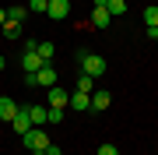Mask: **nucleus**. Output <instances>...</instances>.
Segmentation results:
<instances>
[{"instance_id":"nucleus-1","label":"nucleus","mask_w":158,"mask_h":155,"mask_svg":"<svg viewBox=\"0 0 158 155\" xmlns=\"http://www.w3.org/2000/svg\"><path fill=\"white\" fill-rule=\"evenodd\" d=\"M21 141H25V148H28V152H35V148H39V152H46V148H49V134H46L42 131V127H32V131H25L21 134Z\"/></svg>"},{"instance_id":"nucleus-2","label":"nucleus","mask_w":158,"mask_h":155,"mask_svg":"<svg viewBox=\"0 0 158 155\" xmlns=\"http://www.w3.org/2000/svg\"><path fill=\"white\" fill-rule=\"evenodd\" d=\"M81 71H85L88 78H102L106 74V57H98V53H81Z\"/></svg>"},{"instance_id":"nucleus-3","label":"nucleus","mask_w":158,"mask_h":155,"mask_svg":"<svg viewBox=\"0 0 158 155\" xmlns=\"http://www.w3.org/2000/svg\"><path fill=\"white\" fill-rule=\"evenodd\" d=\"M25 81H28V88H35V85H46V88H53V85H56V71H53L49 63H42V67H39V74H28Z\"/></svg>"},{"instance_id":"nucleus-4","label":"nucleus","mask_w":158,"mask_h":155,"mask_svg":"<svg viewBox=\"0 0 158 155\" xmlns=\"http://www.w3.org/2000/svg\"><path fill=\"white\" fill-rule=\"evenodd\" d=\"M46 14H49L53 21H63V18L70 14V0H49V7H46Z\"/></svg>"},{"instance_id":"nucleus-5","label":"nucleus","mask_w":158,"mask_h":155,"mask_svg":"<svg viewBox=\"0 0 158 155\" xmlns=\"http://www.w3.org/2000/svg\"><path fill=\"white\" fill-rule=\"evenodd\" d=\"M18 109H21V106H18L14 99H7V95H0V120H7V123H11L14 116H18Z\"/></svg>"},{"instance_id":"nucleus-6","label":"nucleus","mask_w":158,"mask_h":155,"mask_svg":"<svg viewBox=\"0 0 158 155\" xmlns=\"http://www.w3.org/2000/svg\"><path fill=\"white\" fill-rule=\"evenodd\" d=\"M11 127H14L18 134H25V131H32V116H28V106H21V109H18V116H14V120H11Z\"/></svg>"},{"instance_id":"nucleus-7","label":"nucleus","mask_w":158,"mask_h":155,"mask_svg":"<svg viewBox=\"0 0 158 155\" xmlns=\"http://www.w3.org/2000/svg\"><path fill=\"white\" fill-rule=\"evenodd\" d=\"M21 67H25V74H39L42 57H39V53H21Z\"/></svg>"},{"instance_id":"nucleus-8","label":"nucleus","mask_w":158,"mask_h":155,"mask_svg":"<svg viewBox=\"0 0 158 155\" xmlns=\"http://www.w3.org/2000/svg\"><path fill=\"white\" fill-rule=\"evenodd\" d=\"M67 102H70V92L60 88V85H53V88H49V106H60V109H63Z\"/></svg>"},{"instance_id":"nucleus-9","label":"nucleus","mask_w":158,"mask_h":155,"mask_svg":"<svg viewBox=\"0 0 158 155\" xmlns=\"http://www.w3.org/2000/svg\"><path fill=\"white\" fill-rule=\"evenodd\" d=\"M67 106H74V109H81V113H85V109H91V95H88V92H74Z\"/></svg>"},{"instance_id":"nucleus-10","label":"nucleus","mask_w":158,"mask_h":155,"mask_svg":"<svg viewBox=\"0 0 158 155\" xmlns=\"http://www.w3.org/2000/svg\"><path fill=\"white\" fill-rule=\"evenodd\" d=\"M109 21H113V14H109L106 7H95V11H91V25H95V28H106Z\"/></svg>"},{"instance_id":"nucleus-11","label":"nucleus","mask_w":158,"mask_h":155,"mask_svg":"<svg viewBox=\"0 0 158 155\" xmlns=\"http://www.w3.org/2000/svg\"><path fill=\"white\" fill-rule=\"evenodd\" d=\"M28 116H32V127H42L46 116H49V109L46 106H28Z\"/></svg>"},{"instance_id":"nucleus-12","label":"nucleus","mask_w":158,"mask_h":155,"mask_svg":"<svg viewBox=\"0 0 158 155\" xmlns=\"http://www.w3.org/2000/svg\"><path fill=\"white\" fill-rule=\"evenodd\" d=\"M109 102H113V95H109V92H91V109H106Z\"/></svg>"},{"instance_id":"nucleus-13","label":"nucleus","mask_w":158,"mask_h":155,"mask_svg":"<svg viewBox=\"0 0 158 155\" xmlns=\"http://www.w3.org/2000/svg\"><path fill=\"white\" fill-rule=\"evenodd\" d=\"M106 11L113 14V18H119V14H127V0H109V4H106Z\"/></svg>"},{"instance_id":"nucleus-14","label":"nucleus","mask_w":158,"mask_h":155,"mask_svg":"<svg viewBox=\"0 0 158 155\" xmlns=\"http://www.w3.org/2000/svg\"><path fill=\"white\" fill-rule=\"evenodd\" d=\"M35 53L42 57V63H49V60H53V53H56V46H53V42H39V50H35Z\"/></svg>"},{"instance_id":"nucleus-15","label":"nucleus","mask_w":158,"mask_h":155,"mask_svg":"<svg viewBox=\"0 0 158 155\" xmlns=\"http://www.w3.org/2000/svg\"><path fill=\"white\" fill-rule=\"evenodd\" d=\"M91 88H95V78L81 74V78H77V92H88V95H91Z\"/></svg>"},{"instance_id":"nucleus-16","label":"nucleus","mask_w":158,"mask_h":155,"mask_svg":"<svg viewBox=\"0 0 158 155\" xmlns=\"http://www.w3.org/2000/svg\"><path fill=\"white\" fill-rule=\"evenodd\" d=\"M144 25H148V28L158 25V7H144Z\"/></svg>"},{"instance_id":"nucleus-17","label":"nucleus","mask_w":158,"mask_h":155,"mask_svg":"<svg viewBox=\"0 0 158 155\" xmlns=\"http://www.w3.org/2000/svg\"><path fill=\"white\" fill-rule=\"evenodd\" d=\"M46 123H63V109H60V106H49V116H46Z\"/></svg>"},{"instance_id":"nucleus-18","label":"nucleus","mask_w":158,"mask_h":155,"mask_svg":"<svg viewBox=\"0 0 158 155\" xmlns=\"http://www.w3.org/2000/svg\"><path fill=\"white\" fill-rule=\"evenodd\" d=\"M25 14H28L25 7H7V21H21Z\"/></svg>"},{"instance_id":"nucleus-19","label":"nucleus","mask_w":158,"mask_h":155,"mask_svg":"<svg viewBox=\"0 0 158 155\" xmlns=\"http://www.w3.org/2000/svg\"><path fill=\"white\" fill-rule=\"evenodd\" d=\"M28 7L35 14H46V7H49V0H28Z\"/></svg>"},{"instance_id":"nucleus-20","label":"nucleus","mask_w":158,"mask_h":155,"mask_svg":"<svg viewBox=\"0 0 158 155\" xmlns=\"http://www.w3.org/2000/svg\"><path fill=\"white\" fill-rule=\"evenodd\" d=\"M4 35H7V39H18V35H21V28H18L14 21H7V25H4Z\"/></svg>"},{"instance_id":"nucleus-21","label":"nucleus","mask_w":158,"mask_h":155,"mask_svg":"<svg viewBox=\"0 0 158 155\" xmlns=\"http://www.w3.org/2000/svg\"><path fill=\"white\" fill-rule=\"evenodd\" d=\"M98 155H119V152H116V144H102V148H98Z\"/></svg>"},{"instance_id":"nucleus-22","label":"nucleus","mask_w":158,"mask_h":155,"mask_svg":"<svg viewBox=\"0 0 158 155\" xmlns=\"http://www.w3.org/2000/svg\"><path fill=\"white\" fill-rule=\"evenodd\" d=\"M46 155H63V152H60V144H49V148H46Z\"/></svg>"},{"instance_id":"nucleus-23","label":"nucleus","mask_w":158,"mask_h":155,"mask_svg":"<svg viewBox=\"0 0 158 155\" xmlns=\"http://www.w3.org/2000/svg\"><path fill=\"white\" fill-rule=\"evenodd\" d=\"M148 35H151V39L158 42V25H155V28H148Z\"/></svg>"},{"instance_id":"nucleus-24","label":"nucleus","mask_w":158,"mask_h":155,"mask_svg":"<svg viewBox=\"0 0 158 155\" xmlns=\"http://www.w3.org/2000/svg\"><path fill=\"white\" fill-rule=\"evenodd\" d=\"M0 25H7V11H4V7H0Z\"/></svg>"},{"instance_id":"nucleus-25","label":"nucleus","mask_w":158,"mask_h":155,"mask_svg":"<svg viewBox=\"0 0 158 155\" xmlns=\"http://www.w3.org/2000/svg\"><path fill=\"white\" fill-rule=\"evenodd\" d=\"M106 4H109V0H95V7H106Z\"/></svg>"},{"instance_id":"nucleus-26","label":"nucleus","mask_w":158,"mask_h":155,"mask_svg":"<svg viewBox=\"0 0 158 155\" xmlns=\"http://www.w3.org/2000/svg\"><path fill=\"white\" fill-rule=\"evenodd\" d=\"M28 155H46V152H39V148H35V152H28Z\"/></svg>"},{"instance_id":"nucleus-27","label":"nucleus","mask_w":158,"mask_h":155,"mask_svg":"<svg viewBox=\"0 0 158 155\" xmlns=\"http://www.w3.org/2000/svg\"><path fill=\"white\" fill-rule=\"evenodd\" d=\"M0 71H4V57H0Z\"/></svg>"}]
</instances>
